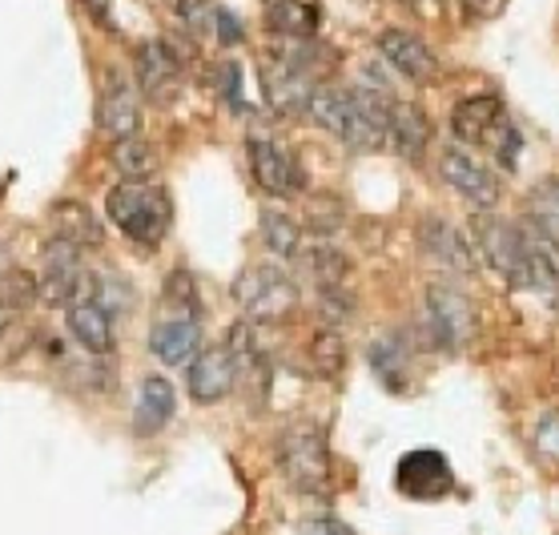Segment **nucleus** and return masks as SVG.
I'll use <instances>...</instances> for the list:
<instances>
[{
	"label": "nucleus",
	"mask_w": 559,
	"mask_h": 535,
	"mask_svg": "<svg viewBox=\"0 0 559 535\" xmlns=\"http://www.w3.org/2000/svg\"><path fill=\"white\" fill-rule=\"evenodd\" d=\"M386 102L379 90H338V85H318L310 93L306 114L314 126L343 141L346 150L374 153L386 145Z\"/></svg>",
	"instance_id": "obj_1"
},
{
	"label": "nucleus",
	"mask_w": 559,
	"mask_h": 535,
	"mask_svg": "<svg viewBox=\"0 0 559 535\" xmlns=\"http://www.w3.org/2000/svg\"><path fill=\"white\" fill-rule=\"evenodd\" d=\"M105 217L114 222L129 242L162 246L169 226H174V198L157 181H117L105 193Z\"/></svg>",
	"instance_id": "obj_2"
},
{
	"label": "nucleus",
	"mask_w": 559,
	"mask_h": 535,
	"mask_svg": "<svg viewBox=\"0 0 559 535\" xmlns=\"http://www.w3.org/2000/svg\"><path fill=\"white\" fill-rule=\"evenodd\" d=\"M282 479L302 496H326L331 491V443L318 423H290L274 443Z\"/></svg>",
	"instance_id": "obj_3"
},
{
	"label": "nucleus",
	"mask_w": 559,
	"mask_h": 535,
	"mask_svg": "<svg viewBox=\"0 0 559 535\" xmlns=\"http://www.w3.org/2000/svg\"><path fill=\"white\" fill-rule=\"evenodd\" d=\"M40 262H45V274H40V302L52 306V310H69L76 302H90L97 298V274L85 270L81 262V246L64 242L57 234L45 238L40 246Z\"/></svg>",
	"instance_id": "obj_4"
},
{
	"label": "nucleus",
	"mask_w": 559,
	"mask_h": 535,
	"mask_svg": "<svg viewBox=\"0 0 559 535\" xmlns=\"http://www.w3.org/2000/svg\"><path fill=\"white\" fill-rule=\"evenodd\" d=\"M234 302L246 322H286L298 310V286L286 270L258 262L234 278Z\"/></svg>",
	"instance_id": "obj_5"
},
{
	"label": "nucleus",
	"mask_w": 559,
	"mask_h": 535,
	"mask_svg": "<svg viewBox=\"0 0 559 535\" xmlns=\"http://www.w3.org/2000/svg\"><path fill=\"white\" fill-rule=\"evenodd\" d=\"M471 242L484 254L491 270H499L511 286L532 290V262H527V242H523V226L496 214H479L471 222Z\"/></svg>",
	"instance_id": "obj_6"
},
{
	"label": "nucleus",
	"mask_w": 559,
	"mask_h": 535,
	"mask_svg": "<svg viewBox=\"0 0 559 535\" xmlns=\"http://www.w3.org/2000/svg\"><path fill=\"white\" fill-rule=\"evenodd\" d=\"M427 334L439 350H459L475 334V306L451 282L427 286Z\"/></svg>",
	"instance_id": "obj_7"
},
{
	"label": "nucleus",
	"mask_w": 559,
	"mask_h": 535,
	"mask_svg": "<svg viewBox=\"0 0 559 535\" xmlns=\"http://www.w3.org/2000/svg\"><path fill=\"white\" fill-rule=\"evenodd\" d=\"M133 73H138V93H145L150 102L169 105L181 90V76H186V57L174 40H141L133 52Z\"/></svg>",
	"instance_id": "obj_8"
},
{
	"label": "nucleus",
	"mask_w": 559,
	"mask_h": 535,
	"mask_svg": "<svg viewBox=\"0 0 559 535\" xmlns=\"http://www.w3.org/2000/svg\"><path fill=\"white\" fill-rule=\"evenodd\" d=\"M246 153H250V174H254L258 190H266L270 198H294L306 190V174L294 162V153H286L274 138L266 133H250L246 138Z\"/></svg>",
	"instance_id": "obj_9"
},
{
	"label": "nucleus",
	"mask_w": 559,
	"mask_h": 535,
	"mask_svg": "<svg viewBox=\"0 0 559 535\" xmlns=\"http://www.w3.org/2000/svg\"><path fill=\"white\" fill-rule=\"evenodd\" d=\"M394 487H399V496L427 503V499L451 496L455 472H451V463H447L443 451H435V447H415V451H407V455L399 459V467H394Z\"/></svg>",
	"instance_id": "obj_10"
},
{
	"label": "nucleus",
	"mask_w": 559,
	"mask_h": 535,
	"mask_svg": "<svg viewBox=\"0 0 559 535\" xmlns=\"http://www.w3.org/2000/svg\"><path fill=\"white\" fill-rule=\"evenodd\" d=\"M439 174H443V181L459 198H467V202L479 205V210H491V205L499 202V193H503L496 174H491L479 157H471L463 145H447V150L439 153Z\"/></svg>",
	"instance_id": "obj_11"
},
{
	"label": "nucleus",
	"mask_w": 559,
	"mask_h": 535,
	"mask_svg": "<svg viewBox=\"0 0 559 535\" xmlns=\"http://www.w3.org/2000/svg\"><path fill=\"white\" fill-rule=\"evenodd\" d=\"M234 382H238V362L229 355V346H202L190 362V374H186V391H190L193 403H202V407H214L222 399L234 391Z\"/></svg>",
	"instance_id": "obj_12"
},
{
	"label": "nucleus",
	"mask_w": 559,
	"mask_h": 535,
	"mask_svg": "<svg viewBox=\"0 0 559 535\" xmlns=\"http://www.w3.org/2000/svg\"><path fill=\"white\" fill-rule=\"evenodd\" d=\"M262 90H266V102L274 114L294 117V114H306L310 93L318 90V81L306 76L302 69H294V64L274 49V52H266V61H262Z\"/></svg>",
	"instance_id": "obj_13"
},
{
	"label": "nucleus",
	"mask_w": 559,
	"mask_h": 535,
	"mask_svg": "<svg viewBox=\"0 0 559 535\" xmlns=\"http://www.w3.org/2000/svg\"><path fill=\"white\" fill-rule=\"evenodd\" d=\"M97 126L105 138L126 141L141 133V97L138 85H129V76L105 73L102 102H97Z\"/></svg>",
	"instance_id": "obj_14"
},
{
	"label": "nucleus",
	"mask_w": 559,
	"mask_h": 535,
	"mask_svg": "<svg viewBox=\"0 0 559 535\" xmlns=\"http://www.w3.org/2000/svg\"><path fill=\"white\" fill-rule=\"evenodd\" d=\"M379 52L394 73L415 81V85H427L439 73V57L431 52V45L423 37H415V33H407V28H382Z\"/></svg>",
	"instance_id": "obj_15"
},
{
	"label": "nucleus",
	"mask_w": 559,
	"mask_h": 535,
	"mask_svg": "<svg viewBox=\"0 0 559 535\" xmlns=\"http://www.w3.org/2000/svg\"><path fill=\"white\" fill-rule=\"evenodd\" d=\"M198 350H202V326H198V319H181V314H157L153 319L150 355L162 367H190Z\"/></svg>",
	"instance_id": "obj_16"
},
{
	"label": "nucleus",
	"mask_w": 559,
	"mask_h": 535,
	"mask_svg": "<svg viewBox=\"0 0 559 535\" xmlns=\"http://www.w3.org/2000/svg\"><path fill=\"white\" fill-rule=\"evenodd\" d=\"M503 121H508V114H503V102H499L496 93L463 97V102H455V109H451V133H455V141H463V145H487Z\"/></svg>",
	"instance_id": "obj_17"
},
{
	"label": "nucleus",
	"mask_w": 559,
	"mask_h": 535,
	"mask_svg": "<svg viewBox=\"0 0 559 535\" xmlns=\"http://www.w3.org/2000/svg\"><path fill=\"white\" fill-rule=\"evenodd\" d=\"M419 242L427 250L431 262L455 270V274H471L475 270V250H471V234H463L459 226H451L447 217H427L419 226Z\"/></svg>",
	"instance_id": "obj_18"
},
{
	"label": "nucleus",
	"mask_w": 559,
	"mask_h": 535,
	"mask_svg": "<svg viewBox=\"0 0 559 535\" xmlns=\"http://www.w3.org/2000/svg\"><path fill=\"white\" fill-rule=\"evenodd\" d=\"M178 415V391L166 374H150L141 379V395L138 407H133V435L150 439V435H162Z\"/></svg>",
	"instance_id": "obj_19"
},
{
	"label": "nucleus",
	"mask_w": 559,
	"mask_h": 535,
	"mask_svg": "<svg viewBox=\"0 0 559 535\" xmlns=\"http://www.w3.org/2000/svg\"><path fill=\"white\" fill-rule=\"evenodd\" d=\"M386 141L403 153L407 162H423L431 145V121L415 102H386Z\"/></svg>",
	"instance_id": "obj_20"
},
{
	"label": "nucleus",
	"mask_w": 559,
	"mask_h": 535,
	"mask_svg": "<svg viewBox=\"0 0 559 535\" xmlns=\"http://www.w3.org/2000/svg\"><path fill=\"white\" fill-rule=\"evenodd\" d=\"M64 322H69V331H73V338L90 355L97 358H109L114 355V343H117V334H114V314L105 310L97 298H90V302H76L64 310Z\"/></svg>",
	"instance_id": "obj_21"
},
{
	"label": "nucleus",
	"mask_w": 559,
	"mask_h": 535,
	"mask_svg": "<svg viewBox=\"0 0 559 535\" xmlns=\"http://www.w3.org/2000/svg\"><path fill=\"white\" fill-rule=\"evenodd\" d=\"M520 226L527 242V262H532V290L559 298V238L535 222H520Z\"/></svg>",
	"instance_id": "obj_22"
},
{
	"label": "nucleus",
	"mask_w": 559,
	"mask_h": 535,
	"mask_svg": "<svg viewBox=\"0 0 559 535\" xmlns=\"http://www.w3.org/2000/svg\"><path fill=\"white\" fill-rule=\"evenodd\" d=\"M262 21L282 40L318 37V9L310 0H262Z\"/></svg>",
	"instance_id": "obj_23"
},
{
	"label": "nucleus",
	"mask_w": 559,
	"mask_h": 535,
	"mask_svg": "<svg viewBox=\"0 0 559 535\" xmlns=\"http://www.w3.org/2000/svg\"><path fill=\"white\" fill-rule=\"evenodd\" d=\"M52 234L57 238H64V242H73L81 246V250H97L105 238V229L102 222H97V214H93L90 205H81V202H57L52 205Z\"/></svg>",
	"instance_id": "obj_24"
},
{
	"label": "nucleus",
	"mask_w": 559,
	"mask_h": 535,
	"mask_svg": "<svg viewBox=\"0 0 559 535\" xmlns=\"http://www.w3.org/2000/svg\"><path fill=\"white\" fill-rule=\"evenodd\" d=\"M407 346H403V338L399 334H386V338H374L370 343V367H374V374L382 379V387L386 391H407L411 382V370H407Z\"/></svg>",
	"instance_id": "obj_25"
},
{
	"label": "nucleus",
	"mask_w": 559,
	"mask_h": 535,
	"mask_svg": "<svg viewBox=\"0 0 559 535\" xmlns=\"http://www.w3.org/2000/svg\"><path fill=\"white\" fill-rule=\"evenodd\" d=\"M114 169L121 174V181H150L157 174V153L145 138H126L114 141Z\"/></svg>",
	"instance_id": "obj_26"
},
{
	"label": "nucleus",
	"mask_w": 559,
	"mask_h": 535,
	"mask_svg": "<svg viewBox=\"0 0 559 535\" xmlns=\"http://www.w3.org/2000/svg\"><path fill=\"white\" fill-rule=\"evenodd\" d=\"M298 262L306 266L310 282H314L318 290H326V286H346V274H350V262H346L343 250H334V246H310L298 254Z\"/></svg>",
	"instance_id": "obj_27"
},
{
	"label": "nucleus",
	"mask_w": 559,
	"mask_h": 535,
	"mask_svg": "<svg viewBox=\"0 0 559 535\" xmlns=\"http://www.w3.org/2000/svg\"><path fill=\"white\" fill-rule=\"evenodd\" d=\"M262 242L270 246V254L298 258L302 254V226H298L290 214L266 210V214H262Z\"/></svg>",
	"instance_id": "obj_28"
},
{
	"label": "nucleus",
	"mask_w": 559,
	"mask_h": 535,
	"mask_svg": "<svg viewBox=\"0 0 559 535\" xmlns=\"http://www.w3.org/2000/svg\"><path fill=\"white\" fill-rule=\"evenodd\" d=\"M310 362L322 379H343L346 370V343L343 334L334 331V326H322V331L310 338Z\"/></svg>",
	"instance_id": "obj_29"
},
{
	"label": "nucleus",
	"mask_w": 559,
	"mask_h": 535,
	"mask_svg": "<svg viewBox=\"0 0 559 535\" xmlns=\"http://www.w3.org/2000/svg\"><path fill=\"white\" fill-rule=\"evenodd\" d=\"M33 302H40V282L21 266H9L0 270V310H28Z\"/></svg>",
	"instance_id": "obj_30"
},
{
	"label": "nucleus",
	"mask_w": 559,
	"mask_h": 535,
	"mask_svg": "<svg viewBox=\"0 0 559 535\" xmlns=\"http://www.w3.org/2000/svg\"><path fill=\"white\" fill-rule=\"evenodd\" d=\"M527 214L535 226L559 229V178H544L527 198Z\"/></svg>",
	"instance_id": "obj_31"
},
{
	"label": "nucleus",
	"mask_w": 559,
	"mask_h": 535,
	"mask_svg": "<svg viewBox=\"0 0 559 535\" xmlns=\"http://www.w3.org/2000/svg\"><path fill=\"white\" fill-rule=\"evenodd\" d=\"M166 306H174V314H181V319H198L202 298H198V282L186 270H174L166 278Z\"/></svg>",
	"instance_id": "obj_32"
},
{
	"label": "nucleus",
	"mask_w": 559,
	"mask_h": 535,
	"mask_svg": "<svg viewBox=\"0 0 559 535\" xmlns=\"http://www.w3.org/2000/svg\"><path fill=\"white\" fill-rule=\"evenodd\" d=\"M174 9H178L181 25L190 28L193 37H205V33H214V21H217V0H174Z\"/></svg>",
	"instance_id": "obj_33"
},
{
	"label": "nucleus",
	"mask_w": 559,
	"mask_h": 535,
	"mask_svg": "<svg viewBox=\"0 0 559 535\" xmlns=\"http://www.w3.org/2000/svg\"><path fill=\"white\" fill-rule=\"evenodd\" d=\"M535 447L544 459L559 463V411H547L544 419L535 423Z\"/></svg>",
	"instance_id": "obj_34"
},
{
	"label": "nucleus",
	"mask_w": 559,
	"mask_h": 535,
	"mask_svg": "<svg viewBox=\"0 0 559 535\" xmlns=\"http://www.w3.org/2000/svg\"><path fill=\"white\" fill-rule=\"evenodd\" d=\"M214 37L226 45V49H234V45H242L246 33H242V21L229 13V9H217V21H214Z\"/></svg>",
	"instance_id": "obj_35"
},
{
	"label": "nucleus",
	"mask_w": 559,
	"mask_h": 535,
	"mask_svg": "<svg viewBox=\"0 0 559 535\" xmlns=\"http://www.w3.org/2000/svg\"><path fill=\"white\" fill-rule=\"evenodd\" d=\"M459 4H463V13H467L471 21H491V16L503 13L508 0H459Z\"/></svg>",
	"instance_id": "obj_36"
},
{
	"label": "nucleus",
	"mask_w": 559,
	"mask_h": 535,
	"mask_svg": "<svg viewBox=\"0 0 559 535\" xmlns=\"http://www.w3.org/2000/svg\"><path fill=\"white\" fill-rule=\"evenodd\" d=\"M81 9H85V13H90L102 28H109V33L117 28V21H114V0H81Z\"/></svg>",
	"instance_id": "obj_37"
},
{
	"label": "nucleus",
	"mask_w": 559,
	"mask_h": 535,
	"mask_svg": "<svg viewBox=\"0 0 559 535\" xmlns=\"http://www.w3.org/2000/svg\"><path fill=\"white\" fill-rule=\"evenodd\" d=\"M306 535H343V532H338V527H334L331 520H318L314 527H310V532H306Z\"/></svg>",
	"instance_id": "obj_38"
},
{
	"label": "nucleus",
	"mask_w": 559,
	"mask_h": 535,
	"mask_svg": "<svg viewBox=\"0 0 559 535\" xmlns=\"http://www.w3.org/2000/svg\"><path fill=\"white\" fill-rule=\"evenodd\" d=\"M9 326H13V314H9V310H0V338L9 334Z\"/></svg>",
	"instance_id": "obj_39"
}]
</instances>
